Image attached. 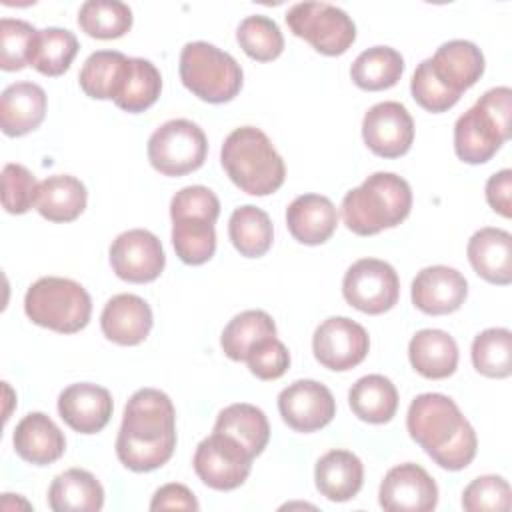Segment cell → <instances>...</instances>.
<instances>
[{"label":"cell","mask_w":512,"mask_h":512,"mask_svg":"<svg viewBox=\"0 0 512 512\" xmlns=\"http://www.w3.org/2000/svg\"><path fill=\"white\" fill-rule=\"evenodd\" d=\"M510 484L502 476L486 474L474 478L462 492V508L468 512H508Z\"/></svg>","instance_id":"cell-42"},{"label":"cell","mask_w":512,"mask_h":512,"mask_svg":"<svg viewBox=\"0 0 512 512\" xmlns=\"http://www.w3.org/2000/svg\"><path fill=\"white\" fill-rule=\"evenodd\" d=\"M410 92H412V98L418 102V106H422L424 110L434 112V114L450 110L460 100V96L448 92L436 80V76L430 70L428 58L422 60L418 64V68L414 70V76L410 80Z\"/></svg>","instance_id":"cell-45"},{"label":"cell","mask_w":512,"mask_h":512,"mask_svg":"<svg viewBox=\"0 0 512 512\" xmlns=\"http://www.w3.org/2000/svg\"><path fill=\"white\" fill-rule=\"evenodd\" d=\"M220 162L228 178L246 194L268 196L286 178V166L270 138L256 126L232 130L220 150Z\"/></svg>","instance_id":"cell-4"},{"label":"cell","mask_w":512,"mask_h":512,"mask_svg":"<svg viewBox=\"0 0 512 512\" xmlns=\"http://www.w3.org/2000/svg\"><path fill=\"white\" fill-rule=\"evenodd\" d=\"M208 154L204 130L186 118L158 126L148 138V160L164 176H184L198 170Z\"/></svg>","instance_id":"cell-9"},{"label":"cell","mask_w":512,"mask_h":512,"mask_svg":"<svg viewBox=\"0 0 512 512\" xmlns=\"http://www.w3.org/2000/svg\"><path fill=\"white\" fill-rule=\"evenodd\" d=\"M128 56L118 50L92 52L78 74L80 88L94 100H114Z\"/></svg>","instance_id":"cell-37"},{"label":"cell","mask_w":512,"mask_h":512,"mask_svg":"<svg viewBox=\"0 0 512 512\" xmlns=\"http://www.w3.org/2000/svg\"><path fill=\"white\" fill-rule=\"evenodd\" d=\"M152 322L148 302L136 294L112 296L100 314L102 334L120 346H136L144 342L152 330Z\"/></svg>","instance_id":"cell-21"},{"label":"cell","mask_w":512,"mask_h":512,"mask_svg":"<svg viewBox=\"0 0 512 512\" xmlns=\"http://www.w3.org/2000/svg\"><path fill=\"white\" fill-rule=\"evenodd\" d=\"M86 186L70 174H54L38 184L36 210L50 222H72L86 208Z\"/></svg>","instance_id":"cell-29"},{"label":"cell","mask_w":512,"mask_h":512,"mask_svg":"<svg viewBox=\"0 0 512 512\" xmlns=\"http://www.w3.org/2000/svg\"><path fill=\"white\" fill-rule=\"evenodd\" d=\"M48 504L54 512H98L104 506V488L88 470L70 468L52 480Z\"/></svg>","instance_id":"cell-28"},{"label":"cell","mask_w":512,"mask_h":512,"mask_svg":"<svg viewBox=\"0 0 512 512\" xmlns=\"http://www.w3.org/2000/svg\"><path fill=\"white\" fill-rule=\"evenodd\" d=\"M110 266L120 280L146 284L156 280L166 264L160 240L144 228L126 230L110 244Z\"/></svg>","instance_id":"cell-14"},{"label":"cell","mask_w":512,"mask_h":512,"mask_svg":"<svg viewBox=\"0 0 512 512\" xmlns=\"http://www.w3.org/2000/svg\"><path fill=\"white\" fill-rule=\"evenodd\" d=\"M78 26L98 40L120 38L132 28V10L118 0H88L78 10Z\"/></svg>","instance_id":"cell-38"},{"label":"cell","mask_w":512,"mask_h":512,"mask_svg":"<svg viewBox=\"0 0 512 512\" xmlns=\"http://www.w3.org/2000/svg\"><path fill=\"white\" fill-rule=\"evenodd\" d=\"M78 48V38L66 28L50 26L38 30L30 54V66L44 76H60L70 68Z\"/></svg>","instance_id":"cell-36"},{"label":"cell","mask_w":512,"mask_h":512,"mask_svg":"<svg viewBox=\"0 0 512 512\" xmlns=\"http://www.w3.org/2000/svg\"><path fill=\"white\" fill-rule=\"evenodd\" d=\"M342 296L364 314H384L398 302L400 280L388 262L360 258L344 274Z\"/></svg>","instance_id":"cell-12"},{"label":"cell","mask_w":512,"mask_h":512,"mask_svg":"<svg viewBox=\"0 0 512 512\" xmlns=\"http://www.w3.org/2000/svg\"><path fill=\"white\" fill-rule=\"evenodd\" d=\"M218 214L220 200L206 186H186L172 196V244L184 264L200 266L214 256Z\"/></svg>","instance_id":"cell-6"},{"label":"cell","mask_w":512,"mask_h":512,"mask_svg":"<svg viewBox=\"0 0 512 512\" xmlns=\"http://www.w3.org/2000/svg\"><path fill=\"white\" fill-rule=\"evenodd\" d=\"M160 70L146 58H128L118 84L114 104L130 114L148 110L160 96Z\"/></svg>","instance_id":"cell-31"},{"label":"cell","mask_w":512,"mask_h":512,"mask_svg":"<svg viewBox=\"0 0 512 512\" xmlns=\"http://www.w3.org/2000/svg\"><path fill=\"white\" fill-rule=\"evenodd\" d=\"M228 236L232 246L246 258L264 256L274 238L270 216L252 204L236 208L228 220Z\"/></svg>","instance_id":"cell-34"},{"label":"cell","mask_w":512,"mask_h":512,"mask_svg":"<svg viewBox=\"0 0 512 512\" xmlns=\"http://www.w3.org/2000/svg\"><path fill=\"white\" fill-rule=\"evenodd\" d=\"M214 432H222L236 438L254 458L262 454L270 440V424L266 414L258 406L246 402L230 404L224 410H220L214 424Z\"/></svg>","instance_id":"cell-32"},{"label":"cell","mask_w":512,"mask_h":512,"mask_svg":"<svg viewBox=\"0 0 512 512\" xmlns=\"http://www.w3.org/2000/svg\"><path fill=\"white\" fill-rule=\"evenodd\" d=\"M178 68L182 84L210 104L230 102L242 88L240 64L228 52L202 40L184 44Z\"/></svg>","instance_id":"cell-8"},{"label":"cell","mask_w":512,"mask_h":512,"mask_svg":"<svg viewBox=\"0 0 512 512\" xmlns=\"http://www.w3.org/2000/svg\"><path fill=\"white\" fill-rule=\"evenodd\" d=\"M428 62L436 80L456 96L474 86L484 74V54L468 40L444 42Z\"/></svg>","instance_id":"cell-20"},{"label":"cell","mask_w":512,"mask_h":512,"mask_svg":"<svg viewBox=\"0 0 512 512\" xmlns=\"http://www.w3.org/2000/svg\"><path fill=\"white\" fill-rule=\"evenodd\" d=\"M290 32L324 56L344 54L356 40L352 18L328 2H298L286 12Z\"/></svg>","instance_id":"cell-10"},{"label":"cell","mask_w":512,"mask_h":512,"mask_svg":"<svg viewBox=\"0 0 512 512\" xmlns=\"http://www.w3.org/2000/svg\"><path fill=\"white\" fill-rule=\"evenodd\" d=\"M512 92L508 86L486 90L454 124V152L466 164L488 162L510 138Z\"/></svg>","instance_id":"cell-5"},{"label":"cell","mask_w":512,"mask_h":512,"mask_svg":"<svg viewBox=\"0 0 512 512\" xmlns=\"http://www.w3.org/2000/svg\"><path fill=\"white\" fill-rule=\"evenodd\" d=\"M486 200L494 212L504 218L512 216V170L504 168L486 182Z\"/></svg>","instance_id":"cell-47"},{"label":"cell","mask_w":512,"mask_h":512,"mask_svg":"<svg viewBox=\"0 0 512 512\" xmlns=\"http://www.w3.org/2000/svg\"><path fill=\"white\" fill-rule=\"evenodd\" d=\"M12 444L16 454L34 466H48L66 450L62 430L44 412L26 414L16 424Z\"/></svg>","instance_id":"cell-24"},{"label":"cell","mask_w":512,"mask_h":512,"mask_svg":"<svg viewBox=\"0 0 512 512\" xmlns=\"http://www.w3.org/2000/svg\"><path fill=\"white\" fill-rule=\"evenodd\" d=\"M240 48L258 62H270L284 50V36L278 24L262 14L246 16L236 30Z\"/></svg>","instance_id":"cell-40"},{"label":"cell","mask_w":512,"mask_h":512,"mask_svg":"<svg viewBox=\"0 0 512 512\" xmlns=\"http://www.w3.org/2000/svg\"><path fill=\"white\" fill-rule=\"evenodd\" d=\"M268 336H276L272 316L264 310H244L224 326L220 346L230 360L244 362L250 348Z\"/></svg>","instance_id":"cell-35"},{"label":"cell","mask_w":512,"mask_h":512,"mask_svg":"<svg viewBox=\"0 0 512 512\" xmlns=\"http://www.w3.org/2000/svg\"><path fill=\"white\" fill-rule=\"evenodd\" d=\"M244 362H248V368L256 378L276 380L286 374L290 366V352L276 336H268L250 348Z\"/></svg>","instance_id":"cell-44"},{"label":"cell","mask_w":512,"mask_h":512,"mask_svg":"<svg viewBox=\"0 0 512 512\" xmlns=\"http://www.w3.org/2000/svg\"><path fill=\"white\" fill-rule=\"evenodd\" d=\"M282 420L296 432H314L324 428L336 416L332 392L316 380H296L278 394Z\"/></svg>","instance_id":"cell-17"},{"label":"cell","mask_w":512,"mask_h":512,"mask_svg":"<svg viewBox=\"0 0 512 512\" xmlns=\"http://www.w3.org/2000/svg\"><path fill=\"white\" fill-rule=\"evenodd\" d=\"M470 266L490 284L512 282V236L502 228H480L466 246Z\"/></svg>","instance_id":"cell-23"},{"label":"cell","mask_w":512,"mask_h":512,"mask_svg":"<svg viewBox=\"0 0 512 512\" xmlns=\"http://www.w3.org/2000/svg\"><path fill=\"white\" fill-rule=\"evenodd\" d=\"M412 368L430 380H442L456 372L458 346L456 340L438 328L418 330L408 344Z\"/></svg>","instance_id":"cell-26"},{"label":"cell","mask_w":512,"mask_h":512,"mask_svg":"<svg viewBox=\"0 0 512 512\" xmlns=\"http://www.w3.org/2000/svg\"><path fill=\"white\" fill-rule=\"evenodd\" d=\"M378 502L386 512H430L438 504V486L422 466L404 462L386 472Z\"/></svg>","instance_id":"cell-16"},{"label":"cell","mask_w":512,"mask_h":512,"mask_svg":"<svg viewBox=\"0 0 512 512\" xmlns=\"http://www.w3.org/2000/svg\"><path fill=\"white\" fill-rule=\"evenodd\" d=\"M468 296L466 278L450 266H426L412 280V304L430 316L456 312Z\"/></svg>","instance_id":"cell-18"},{"label":"cell","mask_w":512,"mask_h":512,"mask_svg":"<svg viewBox=\"0 0 512 512\" xmlns=\"http://www.w3.org/2000/svg\"><path fill=\"white\" fill-rule=\"evenodd\" d=\"M38 182L22 164H6L2 170V206L10 214H24L36 204Z\"/></svg>","instance_id":"cell-43"},{"label":"cell","mask_w":512,"mask_h":512,"mask_svg":"<svg viewBox=\"0 0 512 512\" xmlns=\"http://www.w3.org/2000/svg\"><path fill=\"white\" fill-rule=\"evenodd\" d=\"M348 404L360 420L368 424H386L398 410V390L390 378L368 374L352 384Z\"/></svg>","instance_id":"cell-30"},{"label":"cell","mask_w":512,"mask_h":512,"mask_svg":"<svg viewBox=\"0 0 512 512\" xmlns=\"http://www.w3.org/2000/svg\"><path fill=\"white\" fill-rule=\"evenodd\" d=\"M176 448V410L170 396L156 388L136 390L124 406L116 436V456L132 472L164 466Z\"/></svg>","instance_id":"cell-1"},{"label":"cell","mask_w":512,"mask_h":512,"mask_svg":"<svg viewBox=\"0 0 512 512\" xmlns=\"http://www.w3.org/2000/svg\"><path fill=\"white\" fill-rule=\"evenodd\" d=\"M198 500L184 484L172 482L160 486L150 502V510H198Z\"/></svg>","instance_id":"cell-46"},{"label":"cell","mask_w":512,"mask_h":512,"mask_svg":"<svg viewBox=\"0 0 512 512\" xmlns=\"http://www.w3.org/2000/svg\"><path fill=\"white\" fill-rule=\"evenodd\" d=\"M38 30L24 20H0V68L6 72L22 70L30 64L32 46Z\"/></svg>","instance_id":"cell-41"},{"label":"cell","mask_w":512,"mask_h":512,"mask_svg":"<svg viewBox=\"0 0 512 512\" xmlns=\"http://www.w3.org/2000/svg\"><path fill=\"white\" fill-rule=\"evenodd\" d=\"M338 212L322 194L296 196L286 208V226L294 240L306 246L324 244L336 230Z\"/></svg>","instance_id":"cell-22"},{"label":"cell","mask_w":512,"mask_h":512,"mask_svg":"<svg viewBox=\"0 0 512 512\" xmlns=\"http://www.w3.org/2000/svg\"><path fill=\"white\" fill-rule=\"evenodd\" d=\"M472 364L488 378L512 374V334L508 328H486L472 342Z\"/></svg>","instance_id":"cell-39"},{"label":"cell","mask_w":512,"mask_h":512,"mask_svg":"<svg viewBox=\"0 0 512 512\" xmlns=\"http://www.w3.org/2000/svg\"><path fill=\"white\" fill-rule=\"evenodd\" d=\"M342 220L358 236H374L404 222L412 208L410 184L394 172H374L342 198Z\"/></svg>","instance_id":"cell-3"},{"label":"cell","mask_w":512,"mask_h":512,"mask_svg":"<svg viewBox=\"0 0 512 512\" xmlns=\"http://www.w3.org/2000/svg\"><path fill=\"white\" fill-rule=\"evenodd\" d=\"M370 348L364 326L346 316L326 318L312 336L314 358L328 370L346 372L358 366Z\"/></svg>","instance_id":"cell-13"},{"label":"cell","mask_w":512,"mask_h":512,"mask_svg":"<svg viewBox=\"0 0 512 512\" xmlns=\"http://www.w3.org/2000/svg\"><path fill=\"white\" fill-rule=\"evenodd\" d=\"M406 428L410 438L444 470H462L476 456V432L446 394L416 396L406 414Z\"/></svg>","instance_id":"cell-2"},{"label":"cell","mask_w":512,"mask_h":512,"mask_svg":"<svg viewBox=\"0 0 512 512\" xmlns=\"http://www.w3.org/2000/svg\"><path fill=\"white\" fill-rule=\"evenodd\" d=\"M46 116V92L34 82H14L0 96V126L18 138L36 130Z\"/></svg>","instance_id":"cell-25"},{"label":"cell","mask_w":512,"mask_h":512,"mask_svg":"<svg viewBox=\"0 0 512 512\" xmlns=\"http://www.w3.org/2000/svg\"><path fill=\"white\" fill-rule=\"evenodd\" d=\"M362 138L376 156L400 158L414 142V120L404 104L378 102L364 114Z\"/></svg>","instance_id":"cell-15"},{"label":"cell","mask_w":512,"mask_h":512,"mask_svg":"<svg viewBox=\"0 0 512 512\" xmlns=\"http://www.w3.org/2000/svg\"><path fill=\"white\" fill-rule=\"evenodd\" d=\"M114 404L106 388L92 382H78L58 396L60 418L78 434L100 432L112 416Z\"/></svg>","instance_id":"cell-19"},{"label":"cell","mask_w":512,"mask_h":512,"mask_svg":"<svg viewBox=\"0 0 512 512\" xmlns=\"http://www.w3.org/2000/svg\"><path fill=\"white\" fill-rule=\"evenodd\" d=\"M316 488L332 502L354 498L364 482V466L360 458L348 450H330L316 462Z\"/></svg>","instance_id":"cell-27"},{"label":"cell","mask_w":512,"mask_h":512,"mask_svg":"<svg viewBox=\"0 0 512 512\" xmlns=\"http://www.w3.org/2000/svg\"><path fill=\"white\" fill-rule=\"evenodd\" d=\"M24 312L42 328L74 334L88 324L92 300L82 284L70 278L44 276L26 290Z\"/></svg>","instance_id":"cell-7"},{"label":"cell","mask_w":512,"mask_h":512,"mask_svg":"<svg viewBox=\"0 0 512 512\" xmlns=\"http://www.w3.org/2000/svg\"><path fill=\"white\" fill-rule=\"evenodd\" d=\"M254 456L232 436L212 432L194 452V472L212 490H234L242 486L252 470Z\"/></svg>","instance_id":"cell-11"},{"label":"cell","mask_w":512,"mask_h":512,"mask_svg":"<svg viewBox=\"0 0 512 512\" xmlns=\"http://www.w3.org/2000/svg\"><path fill=\"white\" fill-rule=\"evenodd\" d=\"M404 72V58L390 46H372L356 56L350 68L352 82L368 92L392 88Z\"/></svg>","instance_id":"cell-33"}]
</instances>
